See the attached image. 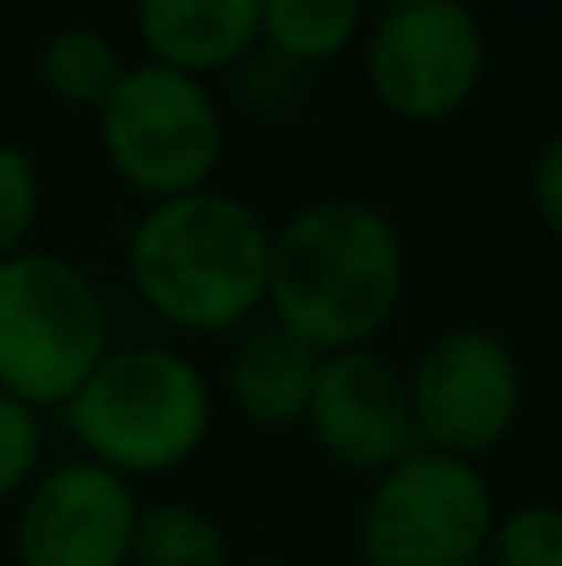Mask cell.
I'll return each instance as SVG.
<instances>
[{"label":"cell","instance_id":"9a60e30c","mask_svg":"<svg viewBox=\"0 0 562 566\" xmlns=\"http://www.w3.org/2000/svg\"><path fill=\"white\" fill-rule=\"evenodd\" d=\"M129 566H235V547L219 517L199 502L165 497L149 507L139 502Z\"/></svg>","mask_w":562,"mask_h":566},{"label":"cell","instance_id":"8fae6325","mask_svg":"<svg viewBox=\"0 0 562 566\" xmlns=\"http://www.w3.org/2000/svg\"><path fill=\"white\" fill-rule=\"evenodd\" d=\"M135 35L149 65L205 80L259 50V0H145Z\"/></svg>","mask_w":562,"mask_h":566},{"label":"cell","instance_id":"2e32d148","mask_svg":"<svg viewBox=\"0 0 562 566\" xmlns=\"http://www.w3.org/2000/svg\"><path fill=\"white\" fill-rule=\"evenodd\" d=\"M488 566H562V507L558 502H523L498 512L488 537Z\"/></svg>","mask_w":562,"mask_h":566},{"label":"cell","instance_id":"8992f818","mask_svg":"<svg viewBox=\"0 0 562 566\" xmlns=\"http://www.w3.org/2000/svg\"><path fill=\"white\" fill-rule=\"evenodd\" d=\"M498 497L483 468L414 448L368 482L354 517L364 566H483Z\"/></svg>","mask_w":562,"mask_h":566},{"label":"cell","instance_id":"6da1fadb","mask_svg":"<svg viewBox=\"0 0 562 566\" xmlns=\"http://www.w3.org/2000/svg\"><path fill=\"white\" fill-rule=\"evenodd\" d=\"M408 289V249L384 209L329 195L294 209L269 244V298L279 328L314 353L374 348Z\"/></svg>","mask_w":562,"mask_h":566},{"label":"cell","instance_id":"9c48e42d","mask_svg":"<svg viewBox=\"0 0 562 566\" xmlns=\"http://www.w3.org/2000/svg\"><path fill=\"white\" fill-rule=\"evenodd\" d=\"M299 428L334 468L358 472L368 482L418 448L404 368H394L374 348L329 353L319 363Z\"/></svg>","mask_w":562,"mask_h":566},{"label":"cell","instance_id":"5bb4252c","mask_svg":"<svg viewBox=\"0 0 562 566\" xmlns=\"http://www.w3.org/2000/svg\"><path fill=\"white\" fill-rule=\"evenodd\" d=\"M354 0H259V45L289 65H329L364 40Z\"/></svg>","mask_w":562,"mask_h":566},{"label":"cell","instance_id":"277c9868","mask_svg":"<svg viewBox=\"0 0 562 566\" xmlns=\"http://www.w3.org/2000/svg\"><path fill=\"white\" fill-rule=\"evenodd\" d=\"M110 348V303L85 264L35 244L0 259V392L60 412Z\"/></svg>","mask_w":562,"mask_h":566},{"label":"cell","instance_id":"30bf717a","mask_svg":"<svg viewBox=\"0 0 562 566\" xmlns=\"http://www.w3.org/2000/svg\"><path fill=\"white\" fill-rule=\"evenodd\" d=\"M139 497L125 478L75 458L45 468L15 507L20 566H129Z\"/></svg>","mask_w":562,"mask_h":566},{"label":"cell","instance_id":"d6986e66","mask_svg":"<svg viewBox=\"0 0 562 566\" xmlns=\"http://www.w3.org/2000/svg\"><path fill=\"white\" fill-rule=\"evenodd\" d=\"M528 199H533L538 224L562 244V129L543 139L533 169H528Z\"/></svg>","mask_w":562,"mask_h":566},{"label":"cell","instance_id":"ffe728a7","mask_svg":"<svg viewBox=\"0 0 562 566\" xmlns=\"http://www.w3.org/2000/svg\"><path fill=\"white\" fill-rule=\"evenodd\" d=\"M235 566H299V562H284V557H249V562H235Z\"/></svg>","mask_w":562,"mask_h":566},{"label":"cell","instance_id":"7a4b0ae2","mask_svg":"<svg viewBox=\"0 0 562 566\" xmlns=\"http://www.w3.org/2000/svg\"><path fill=\"white\" fill-rule=\"evenodd\" d=\"M274 229L229 189H195L145 205L125 239V279L165 328L239 333L269 298Z\"/></svg>","mask_w":562,"mask_h":566},{"label":"cell","instance_id":"3957f363","mask_svg":"<svg viewBox=\"0 0 562 566\" xmlns=\"http://www.w3.org/2000/svg\"><path fill=\"white\" fill-rule=\"evenodd\" d=\"M215 382L165 343H115L80 392L60 408L80 458L135 478H165L205 452L215 432Z\"/></svg>","mask_w":562,"mask_h":566},{"label":"cell","instance_id":"ac0fdd59","mask_svg":"<svg viewBox=\"0 0 562 566\" xmlns=\"http://www.w3.org/2000/svg\"><path fill=\"white\" fill-rule=\"evenodd\" d=\"M40 472H45V422L35 408L0 392V507L25 497Z\"/></svg>","mask_w":562,"mask_h":566},{"label":"cell","instance_id":"5b68a950","mask_svg":"<svg viewBox=\"0 0 562 566\" xmlns=\"http://www.w3.org/2000/svg\"><path fill=\"white\" fill-rule=\"evenodd\" d=\"M95 135L110 175L159 205L215 185L225 159V109L205 80L139 60L100 105Z\"/></svg>","mask_w":562,"mask_h":566},{"label":"cell","instance_id":"4fadbf2b","mask_svg":"<svg viewBox=\"0 0 562 566\" xmlns=\"http://www.w3.org/2000/svg\"><path fill=\"white\" fill-rule=\"evenodd\" d=\"M125 70L129 60L119 50V40L100 25H85V20L55 25L40 40V55H35L40 90L70 109H90V115H100V105L125 80Z\"/></svg>","mask_w":562,"mask_h":566},{"label":"cell","instance_id":"7c38bea8","mask_svg":"<svg viewBox=\"0 0 562 566\" xmlns=\"http://www.w3.org/2000/svg\"><path fill=\"white\" fill-rule=\"evenodd\" d=\"M319 363H324V353H314L304 338H294L279 323L249 328L239 348L229 353L225 402L254 428H299Z\"/></svg>","mask_w":562,"mask_h":566},{"label":"cell","instance_id":"e0dca14e","mask_svg":"<svg viewBox=\"0 0 562 566\" xmlns=\"http://www.w3.org/2000/svg\"><path fill=\"white\" fill-rule=\"evenodd\" d=\"M40 209H45V185H40L35 159L20 145L0 139V259L25 254Z\"/></svg>","mask_w":562,"mask_h":566},{"label":"cell","instance_id":"ba28073f","mask_svg":"<svg viewBox=\"0 0 562 566\" xmlns=\"http://www.w3.org/2000/svg\"><path fill=\"white\" fill-rule=\"evenodd\" d=\"M418 448L478 462L513 438L523 418V363L488 328H448L404 373Z\"/></svg>","mask_w":562,"mask_h":566},{"label":"cell","instance_id":"52a82bcc","mask_svg":"<svg viewBox=\"0 0 562 566\" xmlns=\"http://www.w3.org/2000/svg\"><path fill=\"white\" fill-rule=\"evenodd\" d=\"M364 80L404 125H444L488 75V30L464 0H398L364 25Z\"/></svg>","mask_w":562,"mask_h":566}]
</instances>
